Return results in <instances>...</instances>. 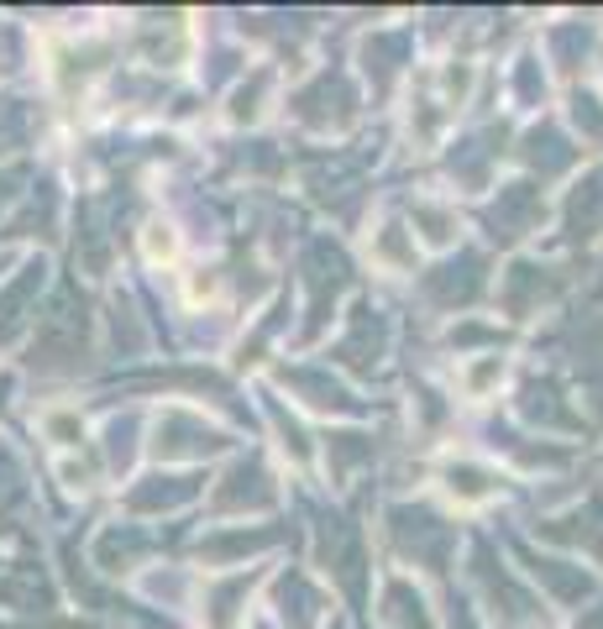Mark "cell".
Listing matches in <instances>:
<instances>
[{"label": "cell", "mask_w": 603, "mask_h": 629, "mask_svg": "<svg viewBox=\"0 0 603 629\" xmlns=\"http://www.w3.org/2000/svg\"><path fill=\"white\" fill-rule=\"evenodd\" d=\"M148 252L152 257H174V237L163 226H148Z\"/></svg>", "instance_id": "1"}]
</instances>
